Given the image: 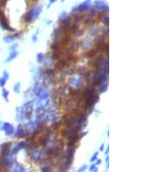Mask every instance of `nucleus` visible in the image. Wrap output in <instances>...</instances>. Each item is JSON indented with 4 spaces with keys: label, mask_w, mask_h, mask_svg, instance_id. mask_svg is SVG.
<instances>
[{
    "label": "nucleus",
    "mask_w": 156,
    "mask_h": 172,
    "mask_svg": "<svg viewBox=\"0 0 156 172\" xmlns=\"http://www.w3.org/2000/svg\"><path fill=\"white\" fill-rule=\"evenodd\" d=\"M23 110H24V115H25L26 118L30 119L31 115H32V112H33V102L32 101H30V102L26 103L25 104H24V108H23Z\"/></svg>",
    "instance_id": "3"
},
{
    "label": "nucleus",
    "mask_w": 156,
    "mask_h": 172,
    "mask_svg": "<svg viewBox=\"0 0 156 172\" xmlns=\"http://www.w3.org/2000/svg\"><path fill=\"white\" fill-rule=\"evenodd\" d=\"M58 44L57 43H53V44H51V49L53 50H58Z\"/></svg>",
    "instance_id": "35"
},
{
    "label": "nucleus",
    "mask_w": 156,
    "mask_h": 172,
    "mask_svg": "<svg viewBox=\"0 0 156 172\" xmlns=\"http://www.w3.org/2000/svg\"><path fill=\"white\" fill-rule=\"evenodd\" d=\"M32 40H33V42L37 41V36H36V35L33 36V37H32Z\"/></svg>",
    "instance_id": "42"
},
{
    "label": "nucleus",
    "mask_w": 156,
    "mask_h": 172,
    "mask_svg": "<svg viewBox=\"0 0 156 172\" xmlns=\"http://www.w3.org/2000/svg\"><path fill=\"white\" fill-rule=\"evenodd\" d=\"M108 150H109V148L108 147V149H107V150H106V154H108Z\"/></svg>",
    "instance_id": "47"
},
{
    "label": "nucleus",
    "mask_w": 156,
    "mask_h": 172,
    "mask_svg": "<svg viewBox=\"0 0 156 172\" xmlns=\"http://www.w3.org/2000/svg\"><path fill=\"white\" fill-rule=\"evenodd\" d=\"M37 59L38 63H43V59H44V56H43V53H38V54L37 55Z\"/></svg>",
    "instance_id": "29"
},
{
    "label": "nucleus",
    "mask_w": 156,
    "mask_h": 172,
    "mask_svg": "<svg viewBox=\"0 0 156 172\" xmlns=\"http://www.w3.org/2000/svg\"><path fill=\"white\" fill-rule=\"evenodd\" d=\"M75 34H76L77 37H81V36L83 35V31H79V30L77 29V30L75 31Z\"/></svg>",
    "instance_id": "36"
},
{
    "label": "nucleus",
    "mask_w": 156,
    "mask_h": 172,
    "mask_svg": "<svg viewBox=\"0 0 156 172\" xmlns=\"http://www.w3.org/2000/svg\"><path fill=\"white\" fill-rule=\"evenodd\" d=\"M11 145V143H4L1 145V156L3 157V158H5L9 156L11 152V150H10Z\"/></svg>",
    "instance_id": "4"
},
{
    "label": "nucleus",
    "mask_w": 156,
    "mask_h": 172,
    "mask_svg": "<svg viewBox=\"0 0 156 172\" xmlns=\"http://www.w3.org/2000/svg\"><path fill=\"white\" fill-rule=\"evenodd\" d=\"M14 170H15V171L21 172V171H25V169L23 167V165H21L19 163H16L15 165H14Z\"/></svg>",
    "instance_id": "21"
},
{
    "label": "nucleus",
    "mask_w": 156,
    "mask_h": 172,
    "mask_svg": "<svg viewBox=\"0 0 156 172\" xmlns=\"http://www.w3.org/2000/svg\"><path fill=\"white\" fill-rule=\"evenodd\" d=\"M18 56V52L17 51H16V50H14V51H12V52L10 54V56L8 57V58H7V60H6V62L8 63V62H11V61H12L13 59H15L16 57Z\"/></svg>",
    "instance_id": "19"
},
{
    "label": "nucleus",
    "mask_w": 156,
    "mask_h": 172,
    "mask_svg": "<svg viewBox=\"0 0 156 172\" xmlns=\"http://www.w3.org/2000/svg\"><path fill=\"white\" fill-rule=\"evenodd\" d=\"M5 83H6V79H4V77H3V78H0V86H1V87H4Z\"/></svg>",
    "instance_id": "37"
},
{
    "label": "nucleus",
    "mask_w": 156,
    "mask_h": 172,
    "mask_svg": "<svg viewBox=\"0 0 156 172\" xmlns=\"http://www.w3.org/2000/svg\"><path fill=\"white\" fill-rule=\"evenodd\" d=\"M65 67V62L64 60H58L57 63H56V68L57 70H63Z\"/></svg>",
    "instance_id": "18"
},
{
    "label": "nucleus",
    "mask_w": 156,
    "mask_h": 172,
    "mask_svg": "<svg viewBox=\"0 0 156 172\" xmlns=\"http://www.w3.org/2000/svg\"><path fill=\"white\" fill-rule=\"evenodd\" d=\"M84 97H85V106L88 109H90L93 107L95 103H97L99 100V96L95 91V89L92 88H88L84 92Z\"/></svg>",
    "instance_id": "1"
},
{
    "label": "nucleus",
    "mask_w": 156,
    "mask_h": 172,
    "mask_svg": "<svg viewBox=\"0 0 156 172\" xmlns=\"http://www.w3.org/2000/svg\"><path fill=\"white\" fill-rule=\"evenodd\" d=\"M43 63H44V64H45L46 67H49V66L51 65V63H52V58L50 59V57L48 56V57H46V58L43 59Z\"/></svg>",
    "instance_id": "25"
},
{
    "label": "nucleus",
    "mask_w": 156,
    "mask_h": 172,
    "mask_svg": "<svg viewBox=\"0 0 156 172\" xmlns=\"http://www.w3.org/2000/svg\"><path fill=\"white\" fill-rule=\"evenodd\" d=\"M53 73H54V71L52 70H50V69H48V70H46L45 71H44V74H46L47 76H52Z\"/></svg>",
    "instance_id": "34"
},
{
    "label": "nucleus",
    "mask_w": 156,
    "mask_h": 172,
    "mask_svg": "<svg viewBox=\"0 0 156 172\" xmlns=\"http://www.w3.org/2000/svg\"><path fill=\"white\" fill-rule=\"evenodd\" d=\"M90 31V34L92 36H95V35H97V33L99 32V29H98L97 27L93 26L90 29V31Z\"/></svg>",
    "instance_id": "28"
},
{
    "label": "nucleus",
    "mask_w": 156,
    "mask_h": 172,
    "mask_svg": "<svg viewBox=\"0 0 156 172\" xmlns=\"http://www.w3.org/2000/svg\"><path fill=\"white\" fill-rule=\"evenodd\" d=\"M69 70H65V73L67 75H72L75 73V71H76V69L73 67V66H71V67H67Z\"/></svg>",
    "instance_id": "27"
},
{
    "label": "nucleus",
    "mask_w": 156,
    "mask_h": 172,
    "mask_svg": "<svg viewBox=\"0 0 156 172\" xmlns=\"http://www.w3.org/2000/svg\"><path fill=\"white\" fill-rule=\"evenodd\" d=\"M102 163V161H101V160H97V161H96V163H95V165H98V164H100V163Z\"/></svg>",
    "instance_id": "44"
},
{
    "label": "nucleus",
    "mask_w": 156,
    "mask_h": 172,
    "mask_svg": "<svg viewBox=\"0 0 156 172\" xmlns=\"http://www.w3.org/2000/svg\"><path fill=\"white\" fill-rule=\"evenodd\" d=\"M42 90H43V86H42L41 83H36V84H35V87H34V93L36 94L37 96H38L39 94L42 92Z\"/></svg>",
    "instance_id": "14"
},
{
    "label": "nucleus",
    "mask_w": 156,
    "mask_h": 172,
    "mask_svg": "<svg viewBox=\"0 0 156 172\" xmlns=\"http://www.w3.org/2000/svg\"><path fill=\"white\" fill-rule=\"evenodd\" d=\"M108 89V83H102V84H100V88H99V92L100 93H103L105 92Z\"/></svg>",
    "instance_id": "23"
},
{
    "label": "nucleus",
    "mask_w": 156,
    "mask_h": 172,
    "mask_svg": "<svg viewBox=\"0 0 156 172\" xmlns=\"http://www.w3.org/2000/svg\"><path fill=\"white\" fill-rule=\"evenodd\" d=\"M38 97H39V100H43V99H46V98L49 97V93L47 91H43L42 90V92L38 95Z\"/></svg>",
    "instance_id": "20"
},
{
    "label": "nucleus",
    "mask_w": 156,
    "mask_h": 172,
    "mask_svg": "<svg viewBox=\"0 0 156 172\" xmlns=\"http://www.w3.org/2000/svg\"><path fill=\"white\" fill-rule=\"evenodd\" d=\"M107 75L108 73L105 71H102V70H98L94 74L93 76V83L95 85H100L102 83H105L107 78Z\"/></svg>",
    "instance_id": "2"
},
{
    "label": "nucleus",
    "mask_w": 156,
    "mask_h": 172,
    "mask_svg": "<svg viewBox=\"0 0 156 172\" xmlns=\"http://www.w3.org/2000/svg\"><path fill=\"white\" fill-rule=\"evenodd\" d=\"M13 89H14V91L16 92V93H19L20 92V83H17L15 85H14V88H13Z\"/></svg>",
    "instance_id": "31"
},
{
    "label": "nucleus",
    "mask_w": 156,
    "mask_h": 172,
    "mask_svg": "<svg viewBox=\"0 0 156 172\" xmlns=\"http://www.w3.org/2000/svg\"><path fill=\"white\" fill-rule=\"evenodd\" d=\"M96 55V50H89V52H87L86 53V56L88 58H92V57H94Z\"/></svg>",
    "instance_id": "24"
},
{
    "label": "nucleus",
    "mask_w": 156,
    "mask_h": 172,
    "mask_svg": "<svg viewBox=\"0 0 156 172\" xmlns=\"http://www.w3.org/2000/svg\"><path fill=\"white\" fill-rule=\"evenodd\" d=\"M15 135H16V137H24V136H26V134L24 133V129H23V126H22V125H18V126H17Z\"/></svg>",
    "instance_id": "11"
},
{
    "label": "nucleus",
    "mask_w": 156,
    "mask_h": 172,
    "mask_svg": "<svg viewBox=\"0 0 156 172\" xmlns=\"http://www.w3.org/2000/svg\"><path fill=\"white\" fill-rule=\"evenodd\" d=\"M87 168H88V167H87V165H83L82 168H80V169L78 170V171H81V172H82V171H84V170H87Z\"/></svg>",
    "instance_id": "41"
},
{
    "label": "nucleus",
    "mask_w": 156,
    "mask_h": 172,
    "mask_svg": "<svg viewBox=\"0 0 156 172\" xmlns=\"http://www.w3.org/2000/svg\"><path fill=\"white\" fill-rule=\"evenodd\" d=\"M56 1V0H50V4H53V3H55Z\"/></svg>",
    "instance_id": "46"
},
{
    "label": "nucleus",
    "mask_w": 156,
    "mask_h": 172,
    "mask_svg": "<svg viewBox=\"0 0 156 172\" xmlns=\"http://www.w3.org/2000/svg\"><path fill=\"white\" fill-rule=\"evenodd\" d=\"M100 20L102 21V23H103L106 26H108V23H109V21H108V16H106V14H104L103 16H101V18H100Z\"/></svg>",
    "instance_id": "22"
},
{
    "label": "nucleus",
    "mask_w": 156,
    "mask_h": 172,
    "mask_svg": "<svg viewBox=\"0 0 156 172\" xmlns=\"http://www.w3.org/2000/svg\"><path fill=\"white\" fill-rule=\"evenodd\" d=\"M91 44H92V41H91V39H89V38H85V39L82 40V46L83 49H87L89 48V46H91Z\"/></svg>",
    "instance_id": "15"
},
{
    "label": "nucleus",
    "mask_w": 156,
    "mask_h": 172,
    "mask_svg": "<svg viewBox=\"0 0 156 172\" xmlns=\"http://www.w3.org/2000/svg\"><path fill=\"white\" fill-rule=\"evenodd\" d=\"M24 20H25L27 23L32 22L33 20H34V18H33V15H32V11H30L28 13L26 14L25 17H24Z\"/></svg>",
    "instance_id": "17"
},
{
    "label": "nucleus",
    "mask_w": 156,
    "mask_h": 172,
    "mask_svg": "<svg viewBox=\"0 0 156 172\" xmlns=\"http://www.w3.org/2000/svg\"><path fill=\"white\" fill-rule=\"evenodd\" d=\"M44 112H45V110L43 107H38L36 110V117L37 119L40 120L41 118L43 117V116H44Z\"/></svg>",
    "instance_id": "10"
},
{
    "label": "nucleus",
    "mask_w": 156,
    "mask_h": 172,
    "mask_svg": "<svg viewBox=\"0 0 156 172\" xmlns=\"http://www.w3.org/2000/svg\"><path fill=\"white\" fill-rule=\"evenodd\" d=\"M69 41H70V37H69V36H64V37H63L62 39H61L62 44H67Z\"/></svg>",
    "instance_id": "26"
},
{
    "label": "nucleus",
    "mask_w": 156,
    "mask_h": 172,
    "mask_svg": "<svg viewBox=\"0 0 156 172\" xmlns=\"http://www.w3.org/2000/svg\"><path fill=\"white\" fill-rule=\"evenodd\" d=\"M103 149H104V144H102L101 148H100V150H101V151H102V150H103Z\"/></svg>",
    "instance_id": "45"
},
{
    "label": "nucleus",
    "mask_w": 156,
    "mask_h": 172,
    "mask_svg": "<svg viewBox=\"0 0 156 172\" xmlns=\"http://www.w3.org/2000/svg\"><path fill=\"white\" fill-rule=\"evenodd\" d=\"M95 6L98 11H108V5H107V3L102 1V0H97V1H95Z\"/></svg>",
    "instance_id": "5"
},
{
    "label": "nucleus",
    "mask_w": 156,
    "mask_h": 172,
    "mask_svg": "<svg viewBox=\"0 0 156 172\" xmlns=\"http://www.w3.org/2000/svg\"><path fill=\"white\" fill-rule=\"evenodd\" d=\"M78 49H79V43H78V41L73 40V41L71 42V45H70V50H71V51L76 52Z\"/></svg>",
    "instance_id": "16"
},
{
    "label": "nucleus",
    "mask_w": 156,
    "mask_h": 172,
    "mask_svg": "<svg viewBox=\"0 0 156 172\" xmlns=\"http://www.w3.org/2000/svg\"><path fill=\"white\" fill-rule=\"evenodd\" d=\"M30 157H31V158H32L33 160H35V161H38V160L41 159V152L37 150H35L31 152Z\"/></svg>",
    "instance_id": "12"
},
{
    "label": "nucleus",
    "mask_w": 156,
    "mask_h": 172,
    "mask_svg": "<svg viewBox=\"0 0 156 172\" xmlns=\"http://www.w3.org/2000/svg\"><path fill=\"white\" fill-rule=\"evenodd\" d=\"M89 170L90 171H97V168H96V165L95 164H92L89 168Z\"/></svg>",
    "instance_id": "38"
},
{
    "label": "nucleus",
    "mask_w": 156,
    "mask_h": 172,
    "mask_svg": "<svg viewBox=\"0 0 156 172\" xmlns=\"http://www.w3.org/2000/svg\"><path fill=\"white\" fill-rule=\"evenodd\" d=\"M31 11H32L33 18H34V19H36V18H38V16L41 14V12H42V7L41 6L35 7L34 9L31 10Z\"/></svg>",
    "instance_id": "13"
},
{
    "label": "nucleus",
    "mask_w": 156,
    "mask_h": 172,
    "mask_svg": "<svg viewBox=\"0 0 156 172\" xmlns=\"http://www.w3.org/2000/svg\"><path fill=\"white\" fill-rule=\"evenodd\" d=\"M3 130L4 131V132H5V134H6L7 136L12 135L13 132H14V127H13L11 124H8V123L4 124V125H3Z\"/></svg>",
    "instance_id": "8"
},
{
    "label": "nucleus",
    "mask_w": 156,
    "mask_h": 172,
    "mask_svg": "<svg viewBox=\"0 0 156 172\" xmlns=\"http://www.w3.org/2000/svg\"><path fill=\"white\" fill-rule=\"evenodd\" d=\"M8 95H9V91L8 90H6V89H4V88H3V96H4V98L5 99V101L6 102H8Z\"/></svg>",
    "instance_id": "30"
},
{
    "label": "nucleus",
    "mask_w": 156,
    "mask_h": 172,
    "mask_svg": "<svg viewBox=\"0 0 156 172\" xmlns=\"http://www.w3.org/2000/svg\"><path fill=\"white\" fill-rule=\"evenodd\" d=\"M97 156H98V153H97V152H95V154L93 155V157H91L90 161H91V162H94V161H95V160H96V158H97Z\"/></svg>",
    "instance_id": "39"
},
{
    "label": "nucleus",
    "mask_w": 156,
    "mask_h": 172,
    "mask_svg": "<svg viewBox=\"0 0 156 172\" xmlns=\"http://www.w3.org/2000/svg\"><path fill=\"white\" fill-rule=\"evenodd\" d=\"M82 83V78H80V77H72V78L69 79V83L75 87H80Z\"/></svg>",
    "instance_id": "9"
},
{
    "label": "nucleus",
    "mask_w": 156,
    "mask_h": 172,
    "mask_svg": "<svg viewBox=\"0 0 156 172\" xmlns=\"http://www.w3.org/2000/svg\"><path fill=\"white\" fill-rule=\"evenodd\" d=\"M90 3H91L90 0H88V1H85V2L82 3L79 6L76 7L77 10H78V11H79V12H82V11H89V10L90 9V7H91Z\"/></svg>",
    "instance_id": "6"
},
{
    "label": "nucleus",
    "mask_w": 156,
    "mask_h": 172,
    "mask_svg": "<svg viewBox=\"0 0 156 172\" xmlns=\"http://www.w3.org/2000/svg\"><path fill=\"white\" fill-rule=\"evenodd\" d=\"M17 47V44H14V45H12V47L10 48V50H15Z\"/></svg>",
    "instance_id": "43"
},
{
    "label": "nucleus",
    "mask_w": 156,
    "mask_h": 172,
    "mask_svg": "<svg viewBox=\"0 0 156 172\" xmlns=\"http://www.w3.org/2000/svg\"><path fill=\"white\" fill-rule=\"evenodd\" d=\"M0 24H1V27L4 30H8V31H14L13 29H11V27L8 25V22H7V19L5 18L3 13L1 12L0 13Z\"/></svg>",
    "instance_id": "7"
},
{
    "label": "nucleus",
    "mask_w": 156,
    "mask_h": 172,
    "mask_svg": "<svg viewBox=\"0 0 156 172\" xmlns=\"http://www.w3.org/2000/svg\"><path fill=\"white\" fill-rule=\"evenodd\" d=\"M66 17H67V13H66L65 11H63V13L60 15V17H59V21H60V22H61V21H63V20Z\"/></svg>",
    "instance_id": "33"
},
{
    "label": "nucleus",
    "mask_w": 156,
    "mask_h": 172,
    "mask_svg": "<svg viewBox=\"0 0 156 172\" xmlns=\"http://www.w3.org/2000/svg\"><path fill=\"white\" fill-rule=\"evenodd\" d=\"M42 170H43V171H51V168H50V167H43V169H42Z\"/></svg>",
    "instance_id": "40"
},
{
    "label": "nucleus",
    "mask_w": 156,
    "mask_h": 172,
    "mask_svg": "<svg viewBox=\"0 0 156 172\" xmlns=\"http://www.w3.org/2000/svg\"><path fill=\"white\" fill-rule=\"evenodd\" d=\"M4 41L5 42V43H12V42L14 41V37H4Z\"/></svg>",
    "instance_id": "32"
}]
</instances>
